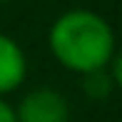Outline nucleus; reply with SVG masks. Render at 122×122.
<instances>
[{
  "instance_id": "6",
  "label": "nucleus",
  "mask_w": 122,
  "mask_h": 122,
  "mask_svg": "<svg viewBox=\"0 0 122 122\" xmlns=\"http://www.w3.org/2000/svg\"><path fill=\"white\" fill-rule=\"evenodd\" d=\"M0 122H18L15 120V107L8 105V100L0 97Z\"/></svg>"
},
{
  "instance_id": "1",
  "label": "nucleus",
  "mask_w": 122,
  "mask_h": 122,
  "mask_svg": "<svg viewBox=\"0 0 122 122\" xmlns=\"http://www.w3.org/2000/svg\"><path fill=\"white\" fill-rule=\"evenodd\" d=\"M52 57L75 75L107 70L115 55V30L95 10L75 8L57 15L47 30Z\"/></svg>"
},
{
  "instance_id": "7",
  "label": "nucleus",
  "mask_w": 122,
  "mask_h": 122,
  "mask_svg": "<svg viewBox=\"0 0 122 122\" xmlns=\"http://www.w3.org/2000/svg\"><path fill=\"white\" fill-rule=\"evenodd\" d=\"M0 3H8V0H0Z\"/></svg>"
},
{
  "instance_id": "4",
  "label": "nucleus",
  "mask_w": 122,
  "mask_h": 122,
  "mask_svg": "<svg viewBox=\"0 0 122 122\" xmlns=\"http://www.w3.org/2000/svg\"><path fill=\"white\" fill-rule=\"evenodd\" d=\"M112 77H110L107 70H97V72H87L82 75V92H85L90 100H107L110 92H112Z\"/></svg>"
},
{
  "instance_id": "3",
  "label": "nucleus",
  "mask_w": 122,
  "mask_h": 122,
  "mask_svg": "<svg viewBox=\"0 0 122 122\" xmlns=\"http://www.w3.org/2000/svg\"><path fill=\"white\" fill-rule=\"evenodd\" d=\"M27 77V57L10 35L0 32V97L15 92Z\"/></svg>"
},
{
  "instance_id": "2",
  "label": "nucleus",
  "mask_w": 122,
  "mask_h": 122,
  "mask_svg": "<svg viewBox=\"0 0 122 122\" xmlns=\"http://www.w3.org/2000/svg\"><path fill=\"white\" fill-rule=\"evenodd\" d=\"M18 122H70V105L52 87H35L15 107Z\"/></svg>"
},
{
  "instance_id": "5",
  "label": "nucleus",
  "mask_w": 122,
  "mask_h": 122,
  "mask_svg": "<svg viewBox=\"0 0 122 122\" xmlns=\"http://www.w3.org/2000/svg\"><path fill=\"white\" fill-rule=\"evenodd\" d=\"M107 72L112 77V85L117 87V90H122V50L112 55V60H110V65H107Z\"/></svg>"
}]
</instances>
